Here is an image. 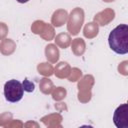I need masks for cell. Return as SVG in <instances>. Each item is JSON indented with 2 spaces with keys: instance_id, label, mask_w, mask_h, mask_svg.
<instances>
[{
  "instance_id": "6da1fadb",
  "label": "cell",
  "mask_w": 128,
  "mask_h": 128,
  "mask_svg": "<svg viewBox=\"0 0 128 128\" xmlns=\"http://www.w3.org/2000/svg\"><path fill=\"white\" fill-rule=\"evenodd\" d=\"M109 47L117 54L128 53V26L126 24H120L116 26L109 34L108 37Z\"/></svg>"
},
{
  "instance_id": "7a4b0ae2",
  "label": "cell",
  "mask_w": 128,
  "mask_h": 128,
  "mask_svg": "<svg viewBox=\"0 0 128 128\" xmlns=\"http://www.w3.org/2000/svg\"><path fill=\"white\" fill-rule=\"evenodd\" d=\"M77 82L78 101L81 103H88L92 98V88L95 83L94 76L91 74H86L82 76Z\"/></svg>"
},
{
  "instance_id": "3957f363",
  "label": "cell",
  "mask_w": 128,
  "mask_h": 128,
  "mask_svg": "<svg viewBox=\"0 0 128 128\" xmlns=\"http://www.w3.org/2000/svg\"><path fill=\"white\" fill-rule=\"evenodd\" d=\"M24 94V89L22 83L16 79H11L4 84V96L9 102L15 103L22 99Z\"/></svg>"
},
{
  "instance_id": "277c9868",
  "label": "cell",
  "mask_w": 128,
  "mask_h": 128,
  "mask_svg": "<svg viewBox=\"0 0 128 128\" xmlns=\"http://www.w3.org/2000/svg\"><path fill=\"white\" fill-rule=\"evenodd\" d=\"M84 11L80 7L72 9L67 19V30L71 35H77L84 23Z\"/></svg>"
},
{
  "instance_id": "5b68a950",
  "label": "cell",
  "mask_w": 128,
  "mask_h": 128,
  "mask_svg": "<svg viewBox=\"0 0 128 128\" xmlns=\"http://www.w3.org/2000/svg\"><path fill=\"white\" fill-rule=\"evenodd\" d=\"M113 122L117 128L128 127V105L123 103L116 108L113 115Z\"/></svg>"
},
{
  "instance_id": "8992f818",
  "label": "cell",
  "mask_w": 128,
  "mask_h": 128,
  "mask_svg": "<svg viewBox=\"0 0 128 128\" xmlns=\"http://www.w3.org/2000/svg\"><path fill=\"white\" fill-rule=\"evenodd\" d=\"M115 18V11L112 8H105L104 10L96 13L93 17V21L98 24V26H106L112 22Z\"/></svg>"
},
{
  "instance_id": "52a82bcc",
  "label": "cell",
  "mask_w": 128,
  "mask_h": 128,
  "mask_svg": "<svg viewBox=\"0 0 128 128\" xmlns=\"http://www.w3.org/2000/svg\"><path fill=\"white\" fill-rule=\"evenodd\" d=\"M62 120H63V117L60 113H51L43 116L40 119V121L48 128H61Z\"/></svg>"
},
{
  "instance_id": "ba28073f",
  "label": "cell",
  "mask_w": 128,
  "mask_h": 128,
  "mask_svg": "<svg viewBox=\"0 0 128 128\" xmlns=\"http://www.w3.org/2000/svg\"><path fill=\"white\" fill-rule=\"evenodd\" d=\"M68 19V12L65 9H57L51 16V24L54 27L63 26Z\"/></svg>"
},
{
  "instance_id": "9c48e42d",
  "label": "cell",
  "mask_w": 128,
  "mask_h": 128,
  "mask_svg": "<svg viewBox=\"0 0 128 128\" xmlns=\"http://www.w3.org/2000/svg\"><path fill=\"white\" fill-rule=\"evenodd\" d=\"M45 57L50 63H57L60 57V52L56 44H48L45 47Z\"/></svg>"
},
{
  "instance_id": "30bf717a",
  "label": "cell",
  "mask_w": 128,
  "mask_h": 128,
  "mask_svg": "<svg viewBox=\"0 0 128 128\" xmlns=\"http://www.w3.org/2000/svg\"><path fill=\"white\" fill-rule=\"evenodd\" d=\"M16 50V43L14 40L5 38L0 42V53L4 56L12 55Z\"/></svg>"
},
{
  "instance_id": "8fae6325",
  "label": "cell",
  "mask_w": 128,
  "mask_h": 128,
  "mask_svg": "<svg viewBox=\"0 0 128 128\" xmlns=\"http://www.w3.org/2000/svg\"><path fill=\"white\" fill-rule=\"evenodd\" d=\"M70 71H71V66L67 62L62 61L56 64V67L54 68V75L59 79H64L69 76Z\"/></svg>"
},
{
  "instance_id": "7c38bea8",
  "label": "cell",
  "mask_w": 128,
  "mask_h": 128,
  "mask_svg": "<svg viewBox=\"0 0 128 128\" xmlns=\"http://www.w3.org/2000/svg\"><path fill=\"white\" fill-rule=\"evenodd\" d=\"M71 50L75 56H82L86 50V43L82 38H75L71 40Z\"/></svg>"
},
{
  "instance_id": "4fadbf2b",
  "label": "cell",
  "mask_w": 128,
  "mask_h": 128,
  "mask_svg": "<svg viewBox=\"0 0 128 128\" xmlns=\"http://www.w3.org/2000/svg\"><path fill=\"white\" fill-rule=\"evenodd\" d=\"M99 33V26L96 22H88L85 24L83 29V35L87 39H93L95 38Z\"/></svg>"
},
{
  "instance_id": "5bb4252c",
  "label": "cell",
  "mask_w": 128,
  "mask_h": 128,
  "mask_svg": "<svg viewBox=\"0 0 128 128\" xmlns=\"http://www.w3.org/2000/svg\"><path fill=\"white\" fill-rule=\"evenodd\" d=\"M55 39V44L62 48V49H66L70 46V43H71V36L70 34L66 33V32H62V33H59L58 35H56L54 37Z\"/></svg>"
},
{
  "instance_id": "9a60e30c",
  "label": "cell",
  "mask_w": 128,
  "mask_h": 128,
  "mask_svg": "<svg viewBox=\"0 0 128 128\" xmlns=\"http://www.w3.org/2000/svg\"><path fill=\"white\" fill-rule=\"evenodd\" d=\"M37 71L44 77H50L54 74V67L50 62H42L37 65Z\"/></svg>"
},
{
  "instance_id": "2e32d148",
  "label": "cell",
  "mask_w": 128,
  "mask_h": 128,
  "mask_svg": "<svg viewBox=\"0 0 128 128\" xmlns=\"http://www.w3.org/2000/svg\"><path fill=\"white\" fill-rule=\"evenodd\" d=\"M39 89L43 94L48 95L51 94L52 90L54 89V84L51 79H49L48 77H44L39 82Z\"/></svg>"
},
{
  "instance_id": "e0dca14e",
  "label": "cell",
  "mask_w": 128,
  "mask_h": 128,
  "mask_svg": "<svg viewBox=\"0 0 128 128\" xmlns=\"http://www.w3.org/2000/svg\"><path fill=\"white\" fill-rule=\"evenodd\" d=\"M43 40L45 41H51L54 39L55 37V29H54V26L52 24H48L46 23L42 33L39 35Z\"/></svg>"
},
{
  "instance_id": "ac0fdd59",
  "label": "cell",
  "mask_w": 128,
  "mask_h": 128,
  "mask_svg": "<svg viewBox=\"0 0 128 128\" xmlns=\"http://www.w3.org/2000/svg\"><path fill=\"white\" fill-rule=\"evenodd\" d=\"M51 94H52V99L53 100H55V101H62L66 97L67 91H66V89L64 87L59 86V87H56V88L54 87V89L52 90Z\"/></svg>"
},
{
  "instance_id": "d6986e66",
  "label": "cell",
  "mask_w": 128,
  "mask_h": 128,
  "mask_svg": "<svg viewBox=\"0 0 128 128\" xmlns=\"http://www.w3.org/2000/svg\"><path fill=\"white\" fill-rule=\"evenodd\" d=\"M45 25H46V23L44 21H42V20H35L32 23V25H31V31H32V33H34L36 35H40L42 33Z\"/></svg>"
},
{
  "instance_id": "ffe728a7",
  "label": "cell",
  "mask_w": 128,
  "mask_h": 128,
  "mask_svg": "<svg viewBox=\"0 0 128 128\" xmlns=\"http://www.w3.org/2000/svg\"><path fill=\"white\" fill-rule=\"evenodd\" d=\"M81 77H82V71H81V69H79L77 67H74V68H71L70 74H69V76L67 78H68V80L70 82H77Z\"/></svg>"
},
{
  "instance_id": "44dd1931",
  "label": "cell",
  "mask_w": 128,
  "mask_h": 128,
  "mask_svg": "<svg viewBox=\"0 0 128 128\" xmlns=\"http://www.w3.org/2000/svg\"><path fill=\"white\" fill-rule=\"evenodd\" d=\"M12 120V113L3 112L0 114V127H6L7 124Z\"/></svg>"
},
{
  "instance_id": "7402d4cb",
  "label": "cell",
  "mask_w": 128,
  "mask_h": 128,
  "mask_svg": "<svg viewBox=\"0 0 128 128\" xmlns=\"http://www.w3.org/2000/svg\"><path fill=\"white\" fill-rule=\"evenodd\" d=\"M117 69H118V72L120 74H122L123 76H127L128 75V61L124 60L121 63H119Z\"/></svg>"
},
{
  "instance_id": "603a6c76",
  "label": "cell",
  "mask_w": 128,
  "mask_h": 128,
  "mask_svg": "<svg viewBox=\"0 0 128 128\" xmlns=\"http://www.w3.org/2000/svg\"><path fill=\"white\" fill-rule=\"evenodd\" d=\"M22 86H23L24 91L29 92V93L33 92V91H34V89H35V85H34V83H33V82H31L30 80H28L27 78H26V79L23 81Z\"/></svg>"
},
{
  "instance_id": "cb8c5ba5",
  "label": "cell",
  "mask_w": 128,
  "mask_h": 128,
  "mask_svg": "<svg viewBox=\"0 0 128 128\" xmlns=\"http://www.w3.org/2000/svg\"><path fill=\"white\" fill-rule=\"evenodd\" d=\"M8 34V26L4 22H0V40H3L6 38Z\"/></svg>"
},
{
  "instance_id": "d4e9b609",
  "label": "cell",
  "mask_w": 128,
  "mask_h": 128,
  "mask_svg": "<svg viewBox=\"0 0 128 128\" xmlns=\"http://www.w3.org/2000/svg\"><path fill=\"white\" fill-rule=\"evenodd\" d=\"M24 126V123H22L20 120H11L5 128H21Z\"/></svg>"
},
{
  "instance_id": "484cf974",
  "label": "cell",
  "mask_w": 128,
  "mask_h": 128,
  "mask_svg": "<svg viewBox=\"0 0 128 128\" xmlns=\"http://www.w3.org/2000/svg\"><path fill=\"white\" fill-rule=\"evenodd\" d=\"M23 127H26V128H39V124L37 123V122H34V121H28V122H26L25 124H24V126Z\"/></svg>"
},
{
  "instance_id": "4316f807",
  "label": "cell",
  "mask_w": 128,
  "mask_h": 128,
  "mask_svg": "<svg viewBox=\"0 0 128 128\" xmlns=\"http://www.w3.org/2000/svg\"><path fill=\"white\" fill-rule=\"evenodd\" d=\"M18 3H22V4H24V3H27L28 1H30V0H16Z\"/></svg>"
},
{
  "instance_id": "83f0119b",
  "label": "cell",
  "mask_w": 128,
  "mask_h": 128,
  "mask_svg": "<svg viewBox=\"0 0 128 128\" xmlns=\"http://www.w3.org/2000/svg\"><path fill=\"white\" fill-rule=\"evenodd\" d=\"M104 2H106V3H111V2H114L115 0H103Z\"/></svg>"
}]
</instances>
